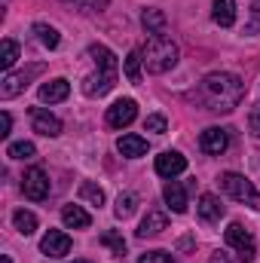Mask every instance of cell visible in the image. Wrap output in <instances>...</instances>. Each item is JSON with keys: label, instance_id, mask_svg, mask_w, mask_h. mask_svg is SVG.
<instances>
[{"label": "cell", "instance_id": "1", "mask_svg": "<svg viewBox=\"0 0 260 263\" xmlns=\"http://www.w3.org/2000/svg\"><path fill=\"white\" fill-rule=\"evenodd\" d=\"M196 98L211 114H230L245 98V83L236 73H230V70H214V73H205L202 77Z\"/></svg>", "mask_w": 260, "mask_h": 263}, {"label": "cell", "instance_id": "2", "mask_svg": "<svg viewBox=\"0 0 260 263\" xmlns=\"http://www.w3.org/2000/svg\"><path fill=\"white\" fill-rule=\"evenodd\" d=\"M141 55H144V67H147V73H165V70H172V67L178 65V43L172 40V37H150L147 40V46L141 49Z\"/></svg>", "mask_w": 260, "mask_h": 263}, {"label": "cell", "instance_id": "3", "mask_svg": "<svg viewBox=\"0 0 260 263\" xmlns=\"http://www.w3.org/2000/svg\"><path fill=\"white\" fill-rule=\"evenodd\" d=\"M220 190L230 199H236V202H242V205L260 211V193L254 190V184H251L245 175H239V172H224V175H220Z\"/></svg>", "mask_w": 260, "mask_h": 263}, {"label": "cell", "instance_id": "4", "mask_svg": "<svg viewBox=\"0 0 260 263\" xmlns=\"http://www.w3.org/2000/svg\"><path fill=\"white\" fill-rule=\"evenodd\" d=\"M49 190H52L49 175H46L40 165H34V168L25 172V178H22V193L31 199V202H43V199L49 196Z\"/></svg>", "mask_w": 260, "mask_h": 263}, {"label": "cell", "instance_id": "5", "mask_svg": "<svg viewBox=\"0 0 260 263\" xmlns=\"http://www.w3.org/2000/svg\"><path fill=\"white\" fill-rule=\"evenodd\" d=\"M37 73H43V65H31L25 67V70H9L6 77H3V83H0V98H15L18 92H25L28 89V83L37 77Z\"/></svg>", "mask_w": 260, "mask_h": 263}, {"label": "cell", "instance_id": "6", "mask_svg": "<svg viewBox=\"0 0 260 263\" xmlns=\"http://www.w3.org/2000/svg\"><path fill=\"white\" fill-rule=\"evenodd\" d=\"M224 239H227V245L242 260H254V236H251V230H245L242 223H230L227 233H224Z\"/></svg>", "mask_w": 260, "mask_h": 263}, {"label": "cell", "instance_id": "7", "mask_svg": "<svg viewBox=\"0 0 260 263\" xmlns=\"http://www.w3.org/2000/svg\"><path fill=\"white\" fill-rule=\"evenodd\" d=\"M114 86H117V70H107V67H98L95 73H89V77L83 80V92H86L89 98H101V95H107Z\"/></svg>", "mask_w": 260, "mask_h": 263}, {"label": "cell", "instance_id": "8", "mask_svg": "<svg viewBox=\"0 0 260 263\" xmlns=\"http://www.w3.org/2000/svg\"><path fill=\"white\" fill-rule=\"evenodd\" d=\"M135 117H138L135 98H120V101H114V104L107 107V126H110V129H126V126L135 123Z\"/></svg>", "mask_w": 260, "mask_h": 263}, {"label": "cell", "instance_id": "9", "mask_svg": "<svg viewBox=\"0 0 260 263\" xmlns=\"http://www.w3.org/2000/svg\"><path fill=\"white\" fill-rule=\"evenodd\" d=\"M199 147L208 156H224L227 147H230V132L220 129V126H208V129L199 135Z\"/></svg>", "mask_w": 260, "mask_h": 263}, {"label": "cell", "instance_id": "10", "mask_svg": "<svg viewBox=\"0 0 260 263\" xmlns=\"http://www.w3.org/2000/svg\"><path fill=\"white\" fill-rule=\"evenodd\" d=\"M40 251L46 254V257H52V260H62L70 254V236L62 233V230H49L43 239H40Z\"/></svg>", "mask_w": 260, "mask_h": 263}, {"label": "cell", "instance_id": "11", "mask_svg": "<svg viewBox=\"0 0 260 263\" xmlns=\"http://www.w3.org/2000/svg\"><path fill=\"white\" fill-rule=\"evenodd\" d=\"M31 126H34L37 135H46V138L62 135V120L55 114H49L46 107H31Z\"/></svg>", "mask_w": 260, "mask_h": 263}, {"label": "cell", "instance_id": "12", "mask_svg": "<svg viewBox=\"0 0 260 263\" xmlns=\"http://www.w3.org/2000/svg\"><path fill=\"white\" fill-rule=\"evenodd\" d=\"M156 175L159 178H178L184 168H187V159H184V153H178V150H162L159 156H156Z\"/></svg>", "mask_w": 260, "mask_h": 263}, {"label": "cell", "instance_id": "13", "mask_svg": "<svg viewBox=\"0 0 260 263\" xmlns=\"http://www.w3.org/2000/svg\"><path fill=\"white\" fill-rule=\"evenodd\" d=\"M67 95H70V83L65 77H55V80L40 86V101L43 104H59V101H65Z\"/></svg>", "mask_w": 260, "mask_h": 263}, {"label": "cell", "instance_id": "14", "mask_svg": "<svg viewBox=\"0 0 260 263\" xmlns=\"http://www.w3.org/2000/svg\"><path fill=\"white\" fill-rule=\"evenodd\" d=\"M162 199H165V205H169L175 214H184V211H187V190H184V184H178L175 178H169V184L162 187Z\"/></svg>", "mask_w": 260, "mask_h": 263}, {"label": "cell", "instance_id": "15", "mask_svg": "<svg viewBox=\"0 0 260 263\" xmlns=\"http://www.w3.org/2000/svg\"><path fill=\"white\" fill-rule=\"evenodd\" d=\"M196 214L205 223H217L224 217V205H220V199L214 196V193H202L199 196V205H196Z\"/></svg>", "mask_w": 260, "mask_h": 263}, {"label": "cell", "instance_id": "16", "mask_svg": "<svg viewBox=\"0 0 260 263\" xmlns=\"http://www.w3.org/2000/svg\"><path fill=\"white\" fill-rule=\"evenodd\" d=\"M169 227V217L162 214V211H147V217L141 220V227H138V239H150V236H159L162 230Z\"/></svg>", "mask_w": 260, "mask_h": 263}, {"label": "cell", "instance_id": "17", "mask_svg": "<svg viewBox=\"0 0 260 263\" xmlns=\"http://www.w3.org/2000/svg\"><path fill=\"white\" fill-rule=\"evenodd\" d=\"M62 223H65L67 230H86L89 223H92V217H89V211L83 208V205H65L62 208Z\"/></svg>", "mask_w": 260, "mask_h": 263}, {"label": "cell", "instance_id": "18", "mask_svg": "<svg viewBox=\"0 0 260 263\" xmlns=\"http://www.w3.org/2000/svg\"><path fill=\"white\" fill-rule=\"evenodd\" d=\"M211 18L220 28H233V22H236V0H211Z\"/></svg>", "mask_w": 260, "mask_h": 263}, {"label": "cell", "instance_id": "19", "mask_svg": "<svg viewBox=\"0 0 260 263\" xmlns=\"http://www.w3.org/2000/svg\"><path fill=\"white\" fill-rule=\"evenodd\" d=\"M141 25H144V31H147V34L162 37V34H165V28H169V18H165V12H162V9H144V12H141Z\"/></svg>", "mask_w": 260, "mask_h": 263}, {"label": "cell", "instance_id": "20", "mask_svg": "<svg viewBox=\"0 0 260 263\" xmlns=\"http://www.w3.org/2000/svg\"><path fill=\"white\" fill-rule=\"evenodd\" d=\"M117 150H120L126 159H138V156L147 153V138H141V135H123V138L117 141Z\"/></svg>", "mask_w": 260, "mask_h": 263}, {"label": "cell", "instance_id": "21", "mask_svg": "<svg viewBox=\"0 0 260 263\" xmlns=\"http://www.w3.org/2000/svg\"><path fill=\"white\" fill-rule=\"evenodd\" d=\"M12 227H15L22 236H31V233L37 230V214H34V211H25V208H18V211L12 214Z\"/></svg>", "mask_w": 260, "mask_h": 263}, {"label": "cell", "instance_id": "22", "mask_svg": "<svg viewBox=\"0 0 260 263\" xmlns=\"http://www.w3.org/2000/svg\"><path fill=\"white\" fill-rule=\"evenodd\" d=\"M34 34H37V40H40L46 49H55V46H59V40H62V37H59V31H55L52 25H46V22H37V25H34Z\"/></svg>", "mask_w": 260, "mask_h": 263}, {"label": "cell", "instance_id": "23", "mask_svg": "<svg viewBox=\"0 0 260 263\" xmlns=\"http://www.w3.org/2000/svg\"><path fill=\"white\" fill-rule=\"evenodd\" d=\"M89 55H92V62L98 67H107V70H117V55L107 49V46H89Z\"/></svg>", "mask_w": 260, "mask_h": 263}, {"label": "cell", "instance_id": "24", "mask_svg": "<svg viewBox=\"0 0 260 263\" xmlns=\"http://www.w3.org/2000/svg\"><path fill=\"white\" fill-rule=\"evenodd\" d=\"M80 199L101 208V205H104V190H101L98 184H92V181H83V184H80Z\"/></svg>", "mask_w": 260, "mask_h": 263}, {"label": "cell", "instance_id": "25", "mask_svg": "<svg viewBox=\"0 0 260 263\" xmlns=\"http://www.w3.org/2000/svg\"><path fill=\"white\" fill-rule=\"evenodd\" d=\"M135 208H138V196L135 193H120L117 196V208H114V214L120 217V220H126L135 214Z\"/></svg>", "mask_w": 260, "mask_h": 263}, {"label": "cell", "instance_id": "26", "mask_svg": "<svg viewBox=\"0 0 260 263\" xmlns=\"http://www.w3.org/2000/svg\"><path fill=\"white\" fill-rule=\"evenodd\" d=\"M6 156L9 159H34L37 156V147L31 141H15V144L6 147Z\"/></svg>", "mask_w": 260, "mask_h": 263}, {"label": "cell", "instance_id": "27", "mask_svg": "<svg viewBox=\"0 0 260 263\" xmlns=\"http://www.w3.org/2000/svg\"><path fill=\"white\" fill-rule=\"evenodd\" d=\"M141 65H144L141 49H132L126 55V77H129V83H141Z\"/></svg>", "mask_w": 260, "mask_h": 263}, {"label": "cell", "instance_id": "28", "mask_svg": "<svg viewBox=\"0 0 260 263\" xmlns=\"http://www.w3.org/2000/svg\"><path fill=\"white\" fill-rule=\"evenodd\" d=\"M15 62H18V43H15V40H3V52H0V67H3L6 73H9Z\"/></svg>", "mask_w": 260, "mask_h": 263}, {"label": "cell", "instance_id": "29", "mask_svg": "<svg viewBox=\"0 0 260 263\" xmlns=\"http://www.w3.org/2000/svg\"><path fill=\"white\" fill-rule=\"evenodd\" d=\"M144 129L153 132V135H165L169 123H165V117H162V114H150V117L144 120Z\"/></svg>", "mask_w": 260, "mask_h": 263}, {"label": "cell", "instance_id": "30", "mask_svg": "<svg viewBox=\"0 0 260 263\" xmlns=\"http://www.w3.org/2000/svg\"><path fill=\"white\" fill-rule=\"evenodd\" d=\"M107 248H114V254H126V239L120 236V233H104V239H101Z\"/></svg>", "mask_w": 260, "mask_h": 263}, {"label": "cell", "instance_id": "31", "mask_svg": "<svg viewBox=\"0 0 260 263\" xmlns=\"http://www.w3.org/2000/svg\"><path fill=\"white\" fill-rule=\"evenodd\" d=\"M138 263H175V257L169 251H147V254H141Z\"/></svg>", "mask_w": 260, "mask_h": 263}, {"label": "cell", "instance_id": "32", "mask_svg": "<svg viewBox=\"0 0 260 263\" xmlns=\"http://www.w3.org/2000/svg\"><path fill=\"white\" fill-rule=\"evenodd\" d=\"M77 3V9H83V12H101L104 6H107V0H73Z\"/></svg>", "mask_w": 260, "mask_h": 263}, {"label": "cell", "instance_id": "33", "mask_svg": "<svg viewBox=\"0 0 260 263\" xmlns=\"http://www.w3.org/2000/svg\"><path fill=\"white\" fill-rule=\"evenodd\" d=\"M248 129H251V135L260 138V101L251 107V114H248Z\"/></svg>", "mask_w": 260, "mask_h": 263}, {"label": "cell", "instance_id": "34", "mask_svg": "<svg viewBox=\"0 0 260 263\" xmlns=\"http://www.w3.org/2000/svg\"><path fill=\"white\" fill-rule=\"evenodd\" d=\"M9 129H12V117L3 110L0 114V138H9Z\"/></svg>", "mask_w": 260, "mask_h": 263}, {"label": "cell", "instance_id": "35", "mask_svg": "<svg viewBox=\"0 0 260 263\" xmlns=\"http://www.w3.org/2000/svg\"><path fill=\"white\" fill-rule=\"evenodd\" d=\"M260 28V0L251 3V25H248V31H257Z\"/></svg>", "mask_w": 260, "mask_h": 263}, {"label": "cell", "instance_id": "36", "mask_svg": "<svg viewBox=\"0 0 260 263\" xmlns=\"http://www.w3.org/2000/svg\"><path fill=\"white\" fill-rule=\"evenodd\" d=\"M208 263H233V260H230V257H227L224 251H214V254H211V260H208Z\"/></svg>", "mask_w": 260, "mask_h": 263}, {"label": "cell", "instance_id": "37", "mask_svg": "<svg viewBox=\"0 0 260 263\" xmlns=\"http://www.w3.org/2000/svg\"><path fill=\"white\" fill-rule=\"evenodd\" d=\"M3 263H12V260H9V257H3Z\"/></svg>", "mask_w": 260, "mask_h": 263}, {"label": "cell", "instance_id": "38", "mask_svg": "<svg viewBox=\"0 0 260 263\" xmlns=\"http://www.w3.org/2000/svg\"><path fill=\"white\" fill-rule=\"evenodd\" d=\"M77 263H89V260H77Z\"/></svg>", "mask_w": 260, "mask_h": 263}]
</instances>
